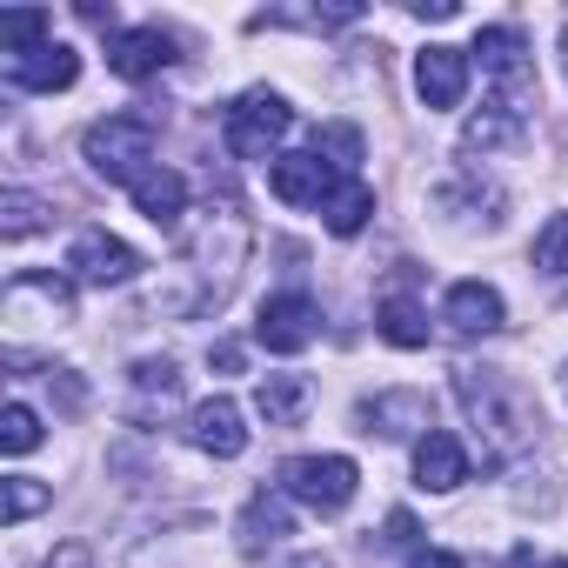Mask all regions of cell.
Wrapping results in <instances>:
<instances>
[{
    "label": "cell",
    "instance_id": "cell-1",
    "mask_svg": "<svg viewBox=\"0 0 568 568\" xmlns=\"http://www.w3.org/2000/svg\"><path fill=\"white\" fill-rule=\"evenodd\" d=\"M455 395L468 408V422L488 435V462H515L521 448H535L541 415L528 402V388L501 368H455Z\"/></svg>",
    "mask_w": 568,
    "mask_h": 568
},
{
    "label": "cell",
    "instance_id": "cell-2",
    "mask_svg": "<svg viewBox=\"0 0 568 568\" xmlns=\"http://www.w3.org/2000/svg\"><path fill=\"white\" fill-rule=\"evenodd\" d=\"M154 141H161L154 114H108V121H94V128L81 134V161H88L101 181L134 187L148 168H161V161H154Z\"/></svg>",
    "mask_w": 568,
    "mask_h": 568
},
{
    "label": "cell",
    "instance_id": "cell-3",
    "mask_svg": "<svg viewBox=\"0 0 568 568\" xmlns=\"http://www.w3.org/2000/svg\"><path fill=\"white\" fill-rule=\"evenodd\" d=\"M214 221H207V234L194 241V274H201V302H221L227 288H234V274H241V261H247V214L234 207V201H221V207H207Z\"/></svg>",
    "mask_w": 568,
    "mask_h": 568
},
{
    "label": "cell",
    "instance_id": "cell-4",
    "mask_svg": "<svg viewBox=\"0 0 568 568\" xmlns=\"http://www.w3.org/2000/svg\"><path fill=\"white\" fill-rule=\"evenodd\" d=\"M288 128H295L288 101L267 94V88H247V94L221 114V141H227V154H241V161H267Z\"/></svg>",
    "mask_w": 568,
    "mask_h": 568
},
{
    "label": "cell",
    "instance_id": "cell-5",
    "mask_svg": "<svg viewBox=\"0 0 568 568\" xmlns=\"http://www.w3.org/2000/svg\"><path fill=\"white\" fill-rule=\"evenodd\" d=\"M281 488H288L295 501H308L315 515H342L362 488V468L348 455H295L288 468H281Z\"/></svg>",
    "mask_w": 568,
    "mask_h": 568
},
{
    "label": "cell",
    "instance_id": "cell-6",
    "mask_svg": "<svg viewBox=\"0 0 568 568\" xmlns=\"http://www.w3.org/2000/svg\"><path fill=\"white\" fill-rule=\"evenodd\" d=\"M0 315H8L14 335H34V328H68L74 322V288L61 274H14L8 295H0Z\"/></svg>",
    "mask_w": 568,
    "mask_h": 568
},
{
    "label": "cell",
    "instance_id": "cell-7",
    "mask_svg": "<svg viewBox=\"0 0 568 568\" xmlns=\"http://www.w3.org/2000/svg\"><path fill=\"white\" fill-rule=\"evenodd\" d=\"M342 168L328 161V154H274L267 161V187H274V201H288V207H328L335 194H342Z\"/></svg>",
    "mask_w": 568,
    "mask_h": 568
},
{
    "label": "cell",
    "instance_id": "cell-8",
    "mask_svg": "<svg viewBox=\"0 0 568 568\" xmlns=\"http://www.w3.org/2000/svg\"><path fill=\"white\" fill-rule=\"evenodd\" d=\"M315 335H322V308H315V295H302V288L267 295L261 315H254V342H261L267 355H302Z\"/></svg>",
    "mask_w": 568,
    "mask_h": 568
},
{
    "label": "cell",
    "instance_id": "cell-9",
    "mask_svg": "<svg viewBox=\"0 0 568 568\" xmlns=\"http://www.w3.org/2000/svg\"><path fill=\"white\" fill-rule=\"evenodd\" d=\"M68 274L88 281V288H121V281L141 274V254H134L121 234L88 227V234H74V247H68Z\"/></svg>",
    "mask_w": 568,
    "mask_h": 568
},
{
    "label": "cell",
    "instance_id": "cell-10",
    "mask_svg": "<svg viewBox=\"0 0 568 568\" xmlns=\"http://www.w3.org/2000/svg\"><path fill=\"white\" fill-rule=\"evenodd\" d=\"M442 322H448V335L481 342V335L501 328V295L488 288V281H455V288L442 295Z\"/></svg>",
    "mask_w": 568,
    "mask_h": 568
},
{
    "label": "cell",
    "instance_id": "cell-11",
    "mask_svg": "<svg viewBox=\"0 0 568 568\" xmlns=\"http://www.w3.org/2000/svg\"><path fill=\"white\" fill-rule=\"evenodd\" d=\"M108 68H114L121 81H154V74L174 68V41H168L161 28H128V34L108 41Z\"/></svg>",
    "mask_w": 568,
    "mask_h": 568
},
{
    "label": "cell",
    "instance_id": "cell-12",
    "mask_svg": "<svg viewBox=\"0 0 568 568\" xmlns=\"http://www.w3.org/2000/svg\"><path fill=\"white\" fill-rule=\"evenodd\" d=\"M415 88L428 108H462L468 94V48H422L415 54Z\"/></svg>",
    "mask_w": 568,
    "mask_h": 568
},
{
    "label": "cell",
    "instance_id": "cell-13",
    "mask_svg": "<svg viewBox=\"0 0 568 568\" xmlns=\"http://www.w3.org/2000/svg\"><path fill=\"white\" fill-rule=\"evenodd\" d=\"M81 81V54L74 48H41V54H21V61H8V88H21V94H61V88H74Z\"/></svg>",
    "mask_w": 568,
    "mask_h": 568
},
{
    "label": "cell",
    "instance_id": "cell-14",
    "mask_svg": "<svg viewBox=\"0 0 568 568\" xmlns=\"http://www.w3.org/2000/svg\"><path fill=\"white\" fill-rule=\"evenodd\" d=\"M187 442H194L201 455H221V462H234V455L247 448V428H241V408H234L227 395H214V402H201V408L187 415Z\"/></svg>",
    "mask_w": 568,
    "mask_h": 568
},
{
    "label": "cell",
    "instance_id": "cell-15",
    "mask_svg": "<svg viewBox=\"0 0 568 568\" xmlns=\"http://www.w3.org/2000/svg\"><path fill=\"white\" fill-rule=\"evenodd\" d=\"M415 481H422L428 495L462 488V481H468V448H462L448 428H428V435L415 442Z\"/></svg>",
    "mask_w": 568,
    "mask_h": 568
},
{
    "label": "cell",
    "instance_id": "cell-16",
    "mask_svg": "<svg viewBox=\"0 0 568 568\" xmlns=\"http://www.w3.org/2000/svg\"><path fill=\"white\" fill-rule=\"evenodd\" d=\"M362 428H368V435H388V442H402V435H428V395H415V388H388V395L362 402Z\"/></svg>",
    "mask_w": 568,
    "mask_h": 568
},
{
    "label": "cell",
    "instance_id": "cell-17",
    "mask_svg": "<svg viewBox=\"0 0 568 568\" xmlns=\"http://www.w3.org/2000/svg\"><path fill=\"white\" fill-rule=\"evenodd\" d=\"M281 535H295V521H288V501L261 488V495L241 508V555H247V561H261L267 548H281Z\"/></svg>",
    "mask_w": 568,
    "mask_h": 568
},
{
    "label": "cell",
    "instance_id": "cell-18",
    "mask_svg": "<svg viewBox=\"0 0 568 568\" xmlns=\"http://www.w3.org/2000/svg\"><path fill=\"white\" fill-rule=\"evenodd\" d=\"M128 194H134V207H141L154 227H181V214H187V181H181L174 168H148Z\"/></svg>",
    "mask_w": 568,
    "mask_h": 568
},
{
    "label": "cell",
    "instance_id": "cell-19",
    "mask_svg": "<svg viewBox=\"0 0 568 568\" xmlns=\"http://www.w3.org/2000/svg\"><path fill=\"white\" fill-rule=\"evenodd\" d=\"M308 402H315V388L302 375H261V388H254V408L267 428H295L308 415Z\"/></svg>",
    "mask_w": 568,
    "mask_h": 568
},
{
    "label": "cell",
    "instance_id": "cell-20",
    "mask_svg": "<svg viewBox=\"0 0 568 568\" xmlns=\"http://www.w3.org/2000/svg\"><path fill=\"white\" fill-rule=\"evenodd\" d=\"M521 121H528V108H515V101H488L481 114H468V128H462V148H475V154H495V148H508L515 134H521Z\"/></svg>",
    "mask_w": 568,
    "mask_h": 568
},
{
    "label": "cell",
    "instance_id": "cell-21",
    "mask_svg": "<svg viewBox=\"0 0 568 568\" xmlns=\"http://www.w3.org/2000/svg\"><path fill=\"white\" fill-rule=\"evenodd\" d=\"M181 402V368L161 355V362H141L134 368V422H154Z\"/></svg>",
    "mask_w": 568,
    "mask_h": 568
},
{
    "label": "cell",
    "instance_id": "cell-22",
    "mask_svg": "<svg viewBox=\"0 0 568 568\" xmlns=\"http://www.w3.org/2000/svg\"><path fill=\"white\" fill-rule=\"evenodd\" d=\"M375 322H382V342L388 348H428V315H422L415 295H388Z\"/></svg>",
    "mask_w": 568,
    "mask_h": 568
},
{
    "label": "cell",
    "instance_id": "cell-23",
    "mask_svg": "<svg viewBox=\"0 0 568 568\" xmlns=\"http://www.w3.org/2000/svg\"><path fill=\"white\" fill-rule=\"evenodd\" d=\"M368 214H375V187H368V181H355V174H348V181H342V194L322 207L328 234H342V241H348V234H362V227H368Z\"/></svg>",
    "mask_w": 568,
    "mask_h": 568
},
{
    "label": "cell",
    "instance_id": "cell-24",
    "mask_svg": "<svg viewBox=\"0 0 568 568\" xmlns=\"http://www.w3.org/2000/svg\"><path fill=\"white\" fill-rule=\"evenodd\" d=\"M48 34H54V21H48L41 8H21V14H0V48H8V61H21V54H41V48H54Z\"/></svg>",
    "mask_w": 568,
    "mask_h": 568
},
{
    "label": "cell",
    "instance_id": "cell-25",
    "mask_svg": "<svg viewBox=\"0 0 568 568\" xmlns=\"http://www.w3.org/2000/svg\"><path fill=\"white\" fill-rule=\"evenodd\" d=\"M0 448H8V455L41 448V415H34L28 402H8V408H0Z\"/></svg>",
    "mask_w": 568,
    "mask_h": 568
},
{
    "label": "cell",
    "instance_id": "cell-26",
    "mask_svg": "<svg viewBox=\"0 0 568 568\" xmlns=\"http://www.w3.org/2000/svg\"><path fill=\"white\" fill-rule=\"evenodd\" d=\"M41 201L34 194H21V187H8V201H0V234H8V241H21V234H34L41 227Z\"/></svg>",
    "mask_w": 568,
    "mask_h": 568
},
{
    "label": "cell",
    "instance_id": "cell-27",
    "mask_svg": "<svg viewBox=\"0 0 568 568\" xmlns=\"http://www.w3.org/2000/svg\"><path fill=\"white\" fill-rule=\"evenodd\" d=\"M535 267H541V274H568V214H555V221L535 234Z\"/></svg>",
    "mask_w": 568,
    "mask_h": 568
},
{
    "label": "cell",
    "instance_id": "cell-28",
    "mask_svg": "<svg viewBox=\"0 0 568 568\" xmlns=\"http://www.w3.org/2000/svg\"><path fill=\"white\" fill-rule=\"evenodd\" d=\"M41 508H48V488L34 475H8V508H0V515H8V528L28 521V515H41Z\"/></svg>",
    "mask_w": 568,
    "mask_h": 568
},
{
    "label": "cell",
    "instance_id": "cell-29",
    "mask_svg": "<svg viewBox=\"0 0 568 568\" xmlns=\"http://www.w3.org/2000/svg\"><path fill=\"white\" fill-rule=\"evenodd\" d=\"M315 154H335V168L348 174V168L362 161V134H355V128H322V141H315Z\"/></svg>",
    "mask_w": 568,
    "mask_h": 568
},
{
    "label": "cell",
    "instance_id": "cell-30",
    "mask_svg": "<svg viewBox=\"0 0 568 568\" xmlns=\"http://www.w3.org/2000/svg\"><path fill=\"white\" fill-rule=\"evenodd\" d=\"M408 541H415V515H408V508H395V515H388V528H382V548H408Z\"/></svg>",
    "mask_w": 568,
    "mask_h": 568
},
{
    "label": "cell",
    "instance_id": "cell-31",
    "mask_svg": "<svg viewBox=\"0 0 568 568\" xmlns=\"http://www.w3.org/2000/svg\"><path fill=\"white\" fill-rule=\"evenodd\" d=\"M48 568H94V555H88L81 541H61V548L48 555Z\"/></svg>",
    "mask_w": 568,
    "mask_h": 568
},
{
    "label": "cell",
    "instance_id": "cell-32",
    "mask_svg": "<svg viewBox=\"0 0 568 568\" xmlns=\"http://www.w3.org/2000/svg\"><path fill=\"white\" fill-rule=\"evenodd\" d=\"M207 362H214L221 375H241V342H214V348H207Z\"/></svg>",
    "mask_w": 568,
    "mask_h": 568
},
{
    "label": "cell",
    "instance_id": "cell-33",
    "mask_svg": "<svg viewBox=\"0 0 568 568\" xmlns=\"http://www.w3.org/2000/svg\"><path fill=\"white\" fill-rule=\"evenodd\" d=\"M408 568H462V555H448V548H415Z\"/></svg>",
    "mask_w": 568,
    "mask_h": 568
},
{
    "label": "cell",
    "instance_id": "cell-34",
    "mask_svg": "<svg viewBox=\"0 0 568 568\" xmlns=\"http://www.w3.org/2000/svg\"><path fill=\"white\" fill-rule=\"evenodd\" d=\"M528 568H568V561H528Z\"/></svg>",
    "mask_w": 568,
    "mask_h": 568
},
{
    "label": "cell",
    "instance_id": "cell-35",
    "mask_svg": "<svg viewBox=\"0 0 568 568\" xmlns=\"http://www.w3.org/2000/svg\"><path fill=\"white\" fill-rule=\"evenodd\" d=\"M561 61H568V28H561Z\"/></svg>",
    "mask_w": 568,
    "mask_h": 568
}]
</instances>
